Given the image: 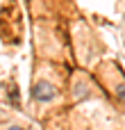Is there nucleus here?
<instances>
[{"instance_id":"nucleus-1","label":"nucleus","mask_w":125,"mask_h":130,"mask_svg":"<svg viewBox=\"0 0 125 130\" xmlns=\"http://www.w3.org/2000/svg\"><path fill=\"white\" fill-rule=\"evenodd\" d=\"M30 96L36 103H52L57 98V87L52 82H48V80H36L32 85V89H30Z\"/></svg>"},{"instance_id":"nucleus-3","label":"nucleus","mask_w":125,"mask_h":130,"mask_svg":"<svg viewBox=\"0 0 125 130\" xmlns=\"http://www.w3.org/2000/svg\"><path fill=\"white\" fill-rule=\"evenodd\" d=\"M7 130H25V128H20V126H9Z\"/></svg>"},{"instance_id":"nucleus-2","label":"nucleus","mask_w":125,"mask_h":130,"mask_svg":"<svg viewBox=\"0 0 125 130\" xmlns=\"http://www.w3.org/2000/svg\"><path fill=\"white\" fill-rule=\"evenodd\" d=\"M114 94H116L118 101H123V103H125V78H123V75L116 80V85H114Z\"/></svg>"}]
</instances>
